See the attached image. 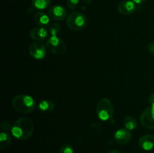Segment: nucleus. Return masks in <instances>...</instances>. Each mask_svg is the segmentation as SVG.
<instances>
[{"label": "nucleus", "mask_w": 154, "mask_h": 153, "mask_svg": "<svg viewBox=\"0 0 154 153\" xmlns=\"http://www.w3.org/2000/svg\"><path fill=\"white\" fill-rule=\"evenodd\" d=\"M33 131L34 124L32 121L27 117H22L17 120L11 129L12 136L19 140H25L30 138Z\"/></svg>", "instance_id": "1"}, {"label": "nucleus", "mask_w": 154, "mask_h": 153, "mask_svg": "<svg viewBox=\"0 0 154 153\" xmlns=\"http://www.w3.org/2000/svg\"><path fill=\"white\" fill-rule=\"evenodd\" d=\"M12 106L18 112L28 114L35 108V101L32 97L28 94H18L12 100Z\"/></svg>", "instance_id": "2"}, {"label": "nucleus", "mask_w": 154, "mask_h": 153, "mask_svg": "<svg viewBox=\"0 0 154 153\" xmlns=\"http://www.w3.org/2000/svg\"><path fill=\"white\" fill-rule=\"evenodd\" d=\"M96 111V116L101 121H109L114 116V106L109 99L103 98L98 101Z\"/></svg>", "instance_id": "3"}, {"label": "nucleus", "mask_w": 154, "mask_h": 153, "mask_svg": "<svg viewBox=\"0 0 154 153\" xmlns=\"http://www.w3.org/2000/svg\"><path fill=\"white\" fill-rule=\"evenodd\" d=\"M88 20L86 15L78 11H73L68 16L66 23L72 31L78 32L84 29L87 25Z\"/></svg>", "instance_id": "4"}, {"label": "nucleus", "mask_w": 154, "mask_h": 153, "mask_svg": "<svg viewBox=\"0 0 154 153\" xmlns=\"http://www.w3.org/2000/svg\"><path fill=\"white\" fill-rule=\"evenodd\" d=\"M45 45L48 51L56 55L64 54L67 50L66 43L58 36H50L46 40Z\"/></svg>", "instance_id": "5"}, {"label": "nucleus", "mask_w": 154, "mask_h": 153, "mask_svg": "<svg viewBox=\"0 0 154 153\" xmlns=\"http://www.w3.org/2000/svg\"><path fill=\"white\" fill-rule=\"evenodd\" d=\"M46 45L42 41H35L30 44L29 47V53L33 58L42 60L45 58L47 54Z\"/></svg>", "instance_id": "6"}, {"label": "nucleus", "mask_w": 154, "mask_h": 153, "mask_svg": "<svg viewBox=\"0 0 154 153\" xmlns=\"http://www.w3.org/2000/svg\"><path fill=\"white\" fill-rule=\"evenodd\" d=\"M141 125L147 129H154V105L146 108L140 116Z\"/></svg>", "instance_id": "7"}, {"label": "nucleus", "mask_w": 154, "mask_h": 153, "mask_svg": "<svg viewBox=\"0 0 154 153\" xmlns=\"http://www.w3.org/2000/svg\"><path fill=\"white\" fill-rule=\"evenodd\" d=\"M48 15L51 19L55 21H62L67 16V10L63 6L55 4L48 9Z\"/></svg>", "instance_id": "8"}, {"label": "nucleus", "mask_w": 154, "mask_h": 153, "mask_svg": "<svg viewBox=\"0 0 154 153\" xmlns=\"http://www.w3.org/2000/svg\"><path fill=\"white\" fill-rule=\"evenodd\" d=\"M138 8V4L132 0H123L119 3L117 10L123 15H131L135 13Z\"/></svg>", "instance_id": "9"}, {"label": "nucleus", "mask_w": 154, "mask_h": 153, "mask_svg": "<svg viewBox=\"0 0 154 153\" xmlns=\"http://www.w3.org/2000/svg\"><path fill=\"white\" fill-rule=\"evenodd\" d=\"M114 139L117 143L120 145H126L130 142L132 139V134L130 130L126 128H120L114 133Z\"/></svg>", "instance_id": "10"}, {"label": "nucleus", "mask_w": 154, "mask_h": 153, "mask_svg": "<svg viewBox=\"0 0 154 153\" xmlns=\"http://www.w3.org/2000/svg\"><path fill=\"white\" fill-rule=\"evenodd\" d=\"M49 31L45 27H34L29 32V35L35 41H43L48 38Z\"/></svg>", "instance_id": "11"}, {"label": "nucleus", "mask_w": 154, "mask_h": 153, "mask_svg": "<svg viewBox=\"0 0 154 153\" xmlns=\"http://www.w3.org/2000/svg\"><path fill=\"white\" fill-rule=\"evenodd\" d=\"M138 145L144 151H150L154 148V135L145 134L140 137Z\"/></svg>", "instance_id": "12"}, {"label": "nucleus", "mask_w": 154, "mask_h": 153, "mask_svg": "<svg viewBox=\"0 0 154 153\" xmlns=\"http://www.w3.org/2000/svg\"><path fill=\"white\" fill-rule=\"evenodd\" d=\"M34 20L36 22V23L41 27L46 28L51 23V17L49 16V15L47 14L46 13L43 11L36 12L35 14Z\"/></svg>", "instance_id": "13"}, {"label": "nucleus", "mask_w": 154, "mask_h": 153, "mask_svg": "<svg viewBox=\"0 0 154 153\" xmlns=\"http://www.w3.org/2000/svg\"><path fill=\"white\" fill-rule=\"evenodd\" d=\"M38 108L41 112H51L55 108V104L51 100H42L38 105Z\"/></svg>", "instance_id": "14"}, {"label": "nucleus", "mask_w": 154, "mask_h": 153, "mask_svg": "<svg viewBox=\"0 0 154 153\" xmlns=\"http://www.w3.org/2000/svg\"><path fill=\"white\" fill-rule=\"evenodd\" d=\"M11 141V135L8 133V131L2 130L0 134V148L4 149V148H7L8 146H10Z\"/></svg>", "instance_id": "15"}, {"label": "nucleus", "mask_w": 154, "mask_h": 153, "mask_svg": "<svg viewBox=\"0 0 154 153\" xmlns=\"http://www.w3.org/2000/svg\"><path fill=\"white\" fill-rule=\"evenodd\" d=\"M123 125L127 130H133L137 128V121L135 117L127 116L123 118Z\"/></svg>", "instance_id": "16"}, {"label": "nucleus", "mask_w": 154, "mask_h": 153, "mask_svg": "<svg viewBox=\"0 0 154 153\" xmlns=\"http://www.w3.org/2000/svg\"><path fill=\"white\" fill-rule=\"evenodd\" d=\"M51 0H32L33 7L39 10L46 9L51 4Z\"/></svg>", "instance_id": "17"}, {"label": "nucleus", "mask_w": 154, "mask_h": 153, "mask_svg": "<svg viewBox=\"0 0 154 153\" xmlns=\"http://www.w3.org/2000/svg\"><path fill=\"white\" fill-rule=\"evenodd\" d=\"M60 32H61V26L60 24L57 22L51 24L49 28V34H51L50 36H58Z\"/></svg>", "instance_id": "18"}, {"label": "nucleus", "mask_w": 154, "mask_h": 153, "mask_svg": "<svg viewBox=\"0 0 154 153\" xmlns=\"http://www.w3.org/2000/svg\"><path fill=\"white\" fill-rule=\"evenodd\" d=\"M80 0H66V4L70 10H75L79 5Z\"/></svg>", "instance_id": "19"}, {"label": "nucleus", "mask_w": 154, "mask_h": 153, "mask_svg": "<svg viewBox=\"0 0 154 153\" xmlns=\"http://www.w3.org/2000/svg\"><path fill=\"white\" fill-rule=\"evenodd\" d=\"M59 153H74V150L69 144H63L60 147Z\"/></svg>", "instance_id": "20"}, {"label": "nucleus", "mask_w": 154, "mask_h": 153, "mask_svg": "<svg viewBox=\"0 0 154 153\" xmlns=\"http://www.w3.org/2000/svg\"><path fill=\"white\" fill-rule=\"evenodd\" d=\"M0 127H1L2 130H5V131H8V130H11V129L12 126H11V124L7 121H3L1 122L0 124Z\"/></svg>", "instance_id": "21"}, {"label": "nucleus", "mask_w": 154, "mask_h": 153, "mask_svg": "<svg viewBox=\"0 0 154 153\" xmlns=\"http://www.w3.org/2000/svg\"><path fill=\"white\" fill-rule=\"evenodd\" d=\"M147 50L149 51V52L154 55V41L150 42L148 46H147Z\"/></svg>", "instance_id": "22"}, {"label": "nucleus", "mask_w": 154, "mask_h": 153, "mask_svg": "<svg viewBox=\"0 0 154 153\" xmlns=\"http://www.w3.org/2000/svg\"><path fill=\"white\" fill-rule=\"evenodd\" d=\"M148 103L150 105H154V94H150V97L148 98Z\"/></svg>", "instance_id": "23"}, {"label": "nucleus", "mask_w": 154, "mask_h": 153, "mask_svg": "<svg viewBox=\"0 0 154 153\" xmlns=\"http://www.w3.org/2000/svg\"><path fill=\"white\" fill-rule=\"evenodd\" d=\"M132 1H133L135 4L140 5V4H144V3H145L147 0H132Z\"/></svg>", "instance_id": "24"}, {"label": "nucleus", "mask_w": 154, "mask_h": 153, "mask_svg": "<svg viewBox=\"0 0 154 153\" xmlns=\"http://www.w3.org/2000/svg\"><path fill=\"white\" fill-rule=\"evenodd\" d=\"M108 153H122V152H120L119 151H117V150H112V151L108 152Z\"/></svg>", "instance_id": "25"}]
</instances>
